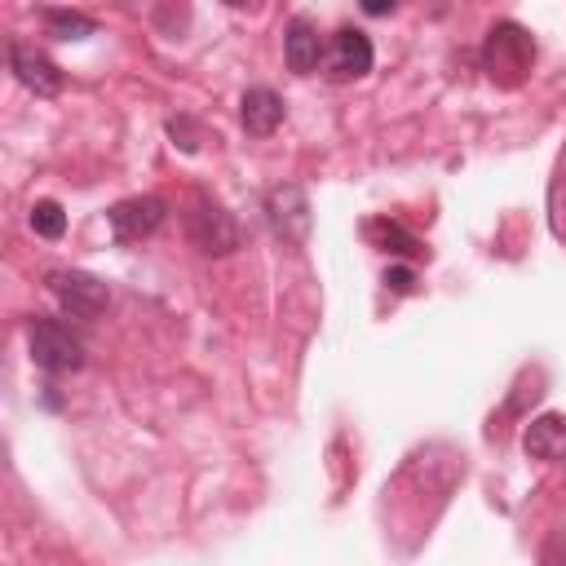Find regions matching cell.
<instances>
[{
    "label": "cell",
    "mask_w": 566,
    "mask_h": 566,
    "mask_svg": "<svg viewBox=\"0 0 566 566\" xmlns=\"http://www.w3.org/2000/svg\"><path fill=\"white\" fill-rule=\"evenodd\" d=\"M531 62H535V40H531L517 22L491 27V35H486V44H482V71H486L500 88H517V84L526 80Z\"/></svg>",
    "instance_id": "6da1fadb"
},
{
    "label": "cell",
    "mask_w": 566,
    "mask_h": 566,
    "mask_svg": "<svg viewBox=\"0 0 566 566\" xmlns=\"http://www.w3.org/2000/svg\"><path fill=\"white\" fill-rule=\"evenodd\" d=\"M27 345H31V363L49 376H66L84 367V340L62 318H31Z\"/></svg>",
    "instance_id": "7a4b0ae2"
},
{
    "label": "cell",
    "mask_w": 566,
    "mask_h": 566,
    "mask_svg": "<svg viewBox=\"0 0 566 566\" xmlns=\"http://www.w3.org/2000/svg\"><path fill=\"white\" fill-rule=\"evenodd\" d=\"M186 234H190V243H195L199 252H208V256H226V252L239 248V226H234V217H230L217 199H208V195H199V199L190 203V212H186Z\"/></svg>",
    "instance_id": "3957f363"
},
{
    "label": "cell",
    "mask_w": 566,
    "mask_h": 566,
    "mask_svg": "<svg viewBox=\"0 0 566 566\" xmlns=\"http://www.w3.org/2000/svg\"><path fill=\"white\" fill-rule=\"evenodd\" d=\"M49 292L57 296V305L71 318H97L111 305L106 283L97 274H88V270H53L49 274Z\"/></svg>",
    "instance_id": "277c9868"
},
{
    "label": "cell",
    "mask_w": 566,
    "mask_h": 566,
    "mask_svg": "<svg viewBox=\"0 0 566 566\" xmlns=\"http://www.w3.org/2000/svg\"><path fill=\"white\" fill-rule=\"evenodd\" d=\"M265 217H270V226H274V234L283 243H305L310 239V226H314L310 195L296 181H283V186H274L265 195Z\"/></svg>",
    "instance_id": "5b68a950"
},
{
    "label": "cell",
    "mask_w": 566,
    "mask_h": 566,
    "mask_svg": "<svg viewBox=\"0 0 566 566\" xmlns=\"http://www.w3.org/2000/svg\"><path fill=\"white\" fill-rule=\"evenodd\" d=\"M164 212H168V208H164L159 195H133V199H119V203L106 212V221H111L115 243H137V239H146V234L159 230Z\"/></svg>",
    "instance_id": "8992f818"
},
{
    "label": "cell",
    "mask_w": 566,
    "mask_h": 566,
    "mask_svg": "<svg viewBox=\"0 0 566 566\" xmlns=\"http://www.w3.org/2000/svg\"><path fill=\"white\" fill-rule=\"evenodd\" d=\"M9 66L18 75V84H27L35 97H53L62 88V71L53 57H44L35 44H9Z\"/></svg>",
    "instance_id": "52a82bcc"
},
{
    "label": "cell",
    "mask_w": 566,
    "mask_h": 566,
    "mask_svg": "<svg viewBox=\"0 0 566 566\" xmlns=\"http://www.w3.org/2000/svg\"><path fill=\"white\" fill-rule=\"evenodd\" d=\"M283 57H287V71L296 75H314L318 62H323V35L310 18H292L287 31H283Z\"/></svg>",
    "instance_id": "ba28073f"
},
{
    "label": "cell",
    "mask_w": 566,
    "mask_h": 566,
    "mask_svg": "<svg viewBox=\"0 0 566 566\" xmlns=\"http://www.w3.org/2000/svg\"><path fill=\"white\" fill-rule=\"evenodd\" d=\"M371 71V40L354 27H340L332 35V75L336 80H363Z\"/></svg>",
    "instance_id": "9c48e42d"
},
{
    "label": "cell",
    "mask_w": 566,
    "mask_h": 566,
    "mask_svg": "<svg viewBox=\"0 0 566 566\" xmlns=\"http://www.w3.org/2000/svg\"><path fill=\"white\" fill-rule=\"evenodd\" d=\"M522 447H526V455L548 460V464L566 460V416H557V411L535 416V420L522 429Z\"/></svg>",
    "instance_id": "30bf717a"
},
{
    "label": "cell",
    "mask_w": 566,
    "mask_h": 566,
    "mask_svg": "<svg viewBox=\"0 0 566 566\" xmlns=\"http://www.w3.org/2000/svg\"><path fill=\"white\" fill-rule=\"evenodd\" d=\"M239 119H243V128H248L252 137H270V133L283 124V97H279L274 88L256 84V88H248V93L239 97Z\"/></svg>",
    "instance_id": "8fae6325"
},
{
    "label": "cell",
    "mask_w": 566,
    "mask_h": 566,
    "mask_svg": "<svg viewBox=\"0 0 566 566\" xmlns=\"http://www.w3.org/2000/svg\"><path fill=\"white\" fill-rule=\"evenodd\" d=\"M367 239H371L380 252H394V256H416V252H420L416 234L402 230V226L389 221V217H371V221H367Z\"/></svg>",
    "instance_id": "7c38bea8"
},
{
    "label": "cell",
    "mask_w": 566,
    "mask_h": 566,
    "mask_svg": "<svg viewBox=\"0 0 566 566\" xmlns=\"http://www.w3.org/2000/svg\"><path fill=\"white\" fill-rule=\"evenodd\" d=\"M44 27H49V35H53V40H88V35L97 31V22H93V18L71 13V9H49V13H44Z\"/></svg>",
    "instance_id": "4fadbf2b"
},
{
    "label": "cell",
    "mask_w": 566,
    "mask_h": 566,
    "mask_svg": "<svg viewBox=\"0 0 566 566\" xmlns=\"http://www.w3.org/2000/svg\"><path fill=\"white\" fill-rule=\"evenodd\" d=\"M27 221H31V230H35L40 239H62V230H66V212H62V203H53V199H35L31 212H27Z\"/></svg>",
    "instance_id": "5bb4252c"
},
{
    "label": "cell",
    "mask_w": 566,
    "mask_h": 566,
    "mask_svg": "<svg viewBox=\"0 0 566 566\" xmlns=\"http://www.w3.org/2000/svg\"><path fill=\"white\" fill-rule=\"evenodd\" d=\"M548 226L557 239H566V177L553 181V190H548Z\"/></svg>",
    "instance_id": "9a60e30c"
},
{
    "label": "cell",
    "mask_w": 566,
    "mask_h": 566,
    "mask_svg": "<svg viewBox=\"0 0 566 566\" xmlns=\"http://www.w3.org/2000/svg\"><path fill=\"white\" fill-rule=\"evenodd\" d=\"M168 137H172V142H177L181 150H199V142H203V137H199V128H195V124H190L186 115L168 119Z\"/></svg>",
    "instance_id": "2e32d148"
},
{
    "label": "cell",
    "mask_w": 566,
    "mask_h": 566,
    "mask_svg": "<svg viewBox=\"0 0 566 566\" xmlns=\"http://www.w3.org/2000/svg\"><path fill=\"white\" fill-rule=\"evenodd\" d=\"M385 287L398 292V296L416 292V270H407V265H389V270H385Z\"/></svg>",
    "instance_id": "e0dca14e"
},
{
    "label": "cell",
    "mask_w": 566,
    "mask_h": 566,
    "mask_svg": "<svg viewBox=\"0 0 566 566\" xmlns=\"http://www.w3.org/2000/svg\"><path fill=\"white\" fill-rule=\"evenodd\" d=\"M539 557H544V562H566V531H553V539L544 544Z\"/></svg>",
    "instance_id": "ac0fdd59"
},
{
    "label": "cell",
    "mask_w": 566,
    "mask_h": 566,
    "mask_svg": "<svg viewBox=\"0 0 566 566\" xmlns=\"http://www.w3.org/2000/svg\"><path fill=\"white\" fill-rule=\"evenodd\" d=\"M358 4H363L367 18H389V13L398 9V0H358Z\"/></svg>",
    "instance_id": "d6986e66"
},
{
    "label": "cell",
    "mask_w": 566,
    "mask_h": 566,
    "mask_svg": "<svg viewBox=\"0 0 566 566\" xmlns=\"http://www.w3.org/2000/svg\"><path fill=\"white\" fill-rule=\"evenodd\" d=\"M226 4H248V0H226Z\"/></svg>",
    "instance_id": "ffe728a7"
}]
</instances>
